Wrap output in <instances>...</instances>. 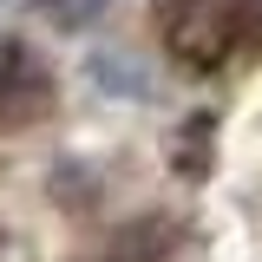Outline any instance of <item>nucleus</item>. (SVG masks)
<instances>
[{
    "label": "nucleus",
    "instance_id": "f257e3e1",
    "mask_svg": "<svg viewBox=\"0 0 262 262\" xmlns=\"http://www.w3.org/2000/svg\"><path fill=\"white\" fill-rule=\"evenodd\" d=\"M164 46L177 66L216 72L223 59H236L243 39V0H164Z\"/></svg>",
    "mask_w": 262,
    "mask_h": 262
},
{
    "label": "nucleus",
    "instance_id": "f03ea898",
    "mask_svg": "<svg viewBox=\"0 0 262 262\" xmlns=\"http://www.w3.org/2000/svg\"><path fill=\"white\" fill-rule=\"evenodd\" d=\"M46 98H53V85H46L39 59L7 53V66H0V125H27L33 112H46Z\"/></svg>",
    "mask_w": 262,
    "mask_h": 262
},
{
    "label": "nucleus",
    "instance_id": "7ed1b4c3",
    "mask_svg": "<svg viewBox=\"0 0 262 262\" xmlns=\"http://www.w3.org/2000/svg\"><path fill=\"white\" fill-rule=\"evenodd\" d=\"M105 7H112V0H46V13H53L59 27H85L92 13H105Z\"/></svg>",
    "mask_w": 262,
    "mask_h": 262
}]
</instances>
